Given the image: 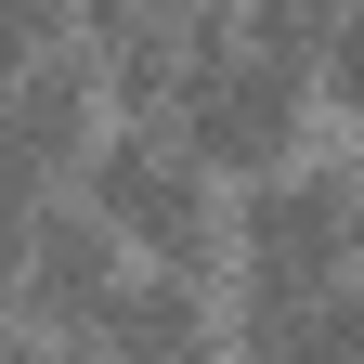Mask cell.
I'll use <instances>...</instances> for the list:
<instances>
[{
  "instance_id": "6da1fadb",
  "label": "cell",
  "mask_w": 364,
  "mask_h": 364,
  "mask_svg": "<svg viewBox=\"0 0 364 364\" xmlns=\"http://www.w3.org/2000/svg\"><path fill=\"white\" fill-rule=\"evenodd\" d=\"M351 235H364V208H351V156H260L247 169V208H235V273H247V312H235V338L247 351H338L364 326V299H351Z\"/></svg>"
},
{
  "instance_id": "7a4b0ae2",
  "label": "cell",
  "mask_w": 364,
  "mask_h": 364,
  "mask_svg": "<svg viewBox=\"0 0 364 364\" xmlns=\"http://www.w3.org/2000/svg\"><path fill=\"white\" fill-rule=\"evenodd\" d=\"M312 91H326V65H312V53H287L273 26H247L235 0H208V26H196V53H182V78H169L156 117H169L208 169H260V156L299 144Z\"/></svg>"
},
{
  "instance_id": "3957f363",
  "label": "cell",
  "mask_w": 364,
  "mask_h": 364,
  "mask_svg": "<svg viewBox=\"0 0 364 364\" xmlns=\"http://www.w3.org/2000/svg\"><path fill=\"white\" fill-rule=\"evenodd\" d=\"M65 182L91 196V221H105V235H117L130 260L208 273V247H221V208H208V156L182 144L169 117H117V130H91Z\"/></svg>"
},
{
  "instance_id": "277c9868",
  "label": "cell",
  "mask_w": 364,
  "mask_h": 364,
  "mask_svg": "<svg viewBox=\"0 0 364 364\" xmlns=\"http://www.w3.org/2000/svg\"><path fill=\"white\" fill-rule=\"evenodd\" d=\"M117 273H130V247L105 235V221H91V196H78V182H53V196L26 208V260H14V312H26L39 338H78V326H91V299H105Z\"/></svg>"
},
{
  "instance_id": "5b68a950",
  "label": "cell",
  "mask_w": 364,
  "mask_h": 364,
  "mask_svg": "<svg viewBox=\"0 0 364 364\" xmlns=\"http://www.w3.org/2000/svg\"><path fill=\"white\" fill-rule=\"evenodd\" d=\"M208 299H196V273H169V260H130L105 299H91V326L78 351H130V364H156V351H208Z\"/></svg>"
},
{
  "instance_id": "8992f818",
  "label": "cell",
  "mask_w": 364,
  "mask_h": 364,
  "mask_svg": "<svg viewBox=\"0 0 364 364\" xmlns=\"http://www.w3.org/2000/svg\"><path fill=\"white\" fill-rule=\"evenodd\" d=\"M39 39H65V0H0V65H26Z\"/></svg>"
}]
</instances>
